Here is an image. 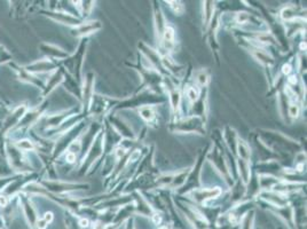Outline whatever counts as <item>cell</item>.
I'll list each match as a JSON object with an SVG mask.
<instances>
[{
  "mask_svg": "<svg viewBox=\"0 0 307 229\" xmlns=\"http://www.w3.org/2000/svg\"><path fill=\"white\" fill-rule=\"evenodd\" d=\"M163 36H164V41L166 44H172L174 40V29L170 25H165L163 29Z\"/></svg>",
  "mask_w": 307,
  "mask_h": 229,
  "instance_id": "cell-1",
  "label": "cell"
},
{
  "mask_svg": "<svg viewBox=\"0 0 307 229\" xmlns=\"http://www.w3.org/2000/svg\"><path fill=\"white\" fill-rule=\"evenodd\" d=\"M167 4H169L170 7L173 9V12H174L175 14H178V15H181V14L185 12V7H183L182 3H180V1H169Z\"/></svg>",
  "mask_w": 307,
  "mask_h": 229,
  "instance_id": "cell-2",
  "label": "cell"
},
{
  "mask_svg": "<svg viewBox=\"0 0 307 229\" xmlns=\"http://www.w3.org/2000/svg\"><path fill=\"white\" fill-rule=\"evenodd\" d=\"M239 154H240L241 158H243V159L249 158V149H248V145L245 143H243V141H241L239 143Z\"/></svg>",
  "mask_w": 307,
  "mask_h": 229,
  "instance_id": "cell-3",
  "label": "cell"
},
{
  "mask_svg": "<svg viewBox=\"0 0 307 229\" xmlns=\"http://www.w3.org/2000/svg\"><path fill=\"white\" fill-rule=\"evenodd\" d=\"M141 116H142V118H144L146 120H151L154 117H155V114H154V111H152V109L151 108H143V109H141Z\"/></svg>",
  "mask_w": 307,
  "mask_h": 229,
  "instance_id": "cell-4",
  "label": "cell"
},
{
  "mask_svg": "<svg viewBox=\"0 0 307 229\" xmlns=\"http://www.w3.org/2000/svg\"><path fill=\"white\" fill-rule=\"evenodd\" d=\"M187 95H188L190 101H196L199 96V91L196 87H189L187 91Z\"/></svg>",
  "mask_w": 307,
  "mask_h": 229,
  "instance_id": "cell-5",
  "label": "cell"
},
{
  "mask_svg": "<svg viewBox=\"0 0 307 229\" xmlns=\"http://www.w3.org/2000/svg\"><path fill=\"white\" fill-rule=\"evenodd\" d=\"M236 21H237L239 23H241V24L248 22V21H249V15H248V13H244V12L239 13L237 16H236Z\"/></svg>",
  "mask_w": 307,
  "mask_h": 229,
  "instance_id": "cell-6",
  "label": "cell"
},
{
  "mask_svg": "<svg viewBox=\"0 0 307 229\" xmlns=\"http://www.w3.org/2000/svg\"><path fill=\"white\" fill-rule=\"evenodd\" d=\"M289 115L291 117H293V118L298 117V115H299V108H298L297 104H291L290 106V108H289Z\"/></svg>",
  "mask_w": 307,
  "mask_h": 229,
  "instance_id": "cell-7",
  "label": "cell"
},
{
  "mask_svg": "<svg viewBox=\"0 0 307 229\" xmlns=\"http://www.w3.org/2000/svg\"><path fill=\"white\" fill-rule=\"evenodd\" d=\"M198 82H199V84H201V85L206 84V82H207V77H206V74H204V73L199 74V76H198Z\"/></svg>",
  "mask_w": 307,
  "mask_h": 229,
  "instance_id": "cell-8",
  "label": "cell"
},
{
  "mask_svg": "<svg viewBox=\"0 0 307 229\" xmlns=\"http://www.w3.org/2000/svg\"><path fill=\"white\" fill-rule=\"evenodd\" d=\"M47 223H49V222H52V220H53V213L52 212H47L45 215H44V218H43Z\"/></svg>",
  "mask_w": 307,
  "mask_h": 229,
  "instance_id": "cell-9",
  "label": "cell"
},
{
  "mask_svg": "<svg viewBox=\"0 0 307 229\" xmlns=\"http://www.w3.org/2000/svg\"><path fill=\"white\" fill-rule=\"evenodd\" d=\"M139 157H140V151H139V150H135V151L133 152V154L130 156V161L134 162V161H136Z\"/></svg>",
  "mask_w": 307,
  "mask_h": 229,
  "instance_id": "cell-10",
  "label": "cell"
},
{
  "mask_svg": "<svg viewBox=\"0 0 307 229\" xmlns=\"http://www.w3.org/2000/svg\"><path fill=\"white\" fill-rule=\"evenodd\" d=\"M23 143H20V147L22 149H31L32 148V144L29 142V141H22Z\"/></svg>",
  "mask_w": 307,
  "mask_h": 229,
  "instance_id": "cell-11",
  "label": "cell"
},
{
  "mask_svg": "<svg viewBox=\"0 0 307 229\" xmlns=\"http://www.w3.org/2000/svg\"><path fill=\"white\" fill-rule=\"evenodd\" d=\"M37 224H38V228L39 229H45L46 228V226L48 224L44 219H40V220H38V222H37Z\"/></svg>",
  "mask_w": 307,
  "mask_h": 229,
  "instance_id": "cell-12",
  "label": "cell"
},
{
  "mask_svg": "<svg viewBox=\"0 0 307 229\" xmlns=\"http://www.w3.org/2000/svg\"><path fill=\"white\" fill-rule=\"evenodd\" d=\"M66 161L69 163H73L76 161V155L73 154V152H69V154L66 155Z\"/></svg>",
  "mask_w": 307,
  "mask_h": 229,
  "instance_id": "cell-13",
  "label": "cell"
},
{
  "mask_svg": "<svg viewBox=\"0 0 307 229\" xmlns=\"http://www.w3.org/2000/svg\"><path fill=\"white\" fill-rule=\"evenodd\" d=\"M283 73H285V74H288V73H290V71H291V66L289 65V64H284L283 65Z\"/></svg>",
  "mask_w": 307,
  "mask_h": 229,
  "instance_id": "cell-14",
  "label": "cell"
},
{
  "mask_svg": "<svg viewBox=\"0 0 307 229\" xmlns=\"http://www.w3.org/2000/svg\"><path fill=\"white\" fill-rule=\"evenodd\" d=\"M79 224L82 226V227H88V220L87 219H82L80 221H79Z\"/></svg>",
  "mask_w": 307,
  "mask_h": 229,
  "instance_id": "cell-15",
  "label": "cell"
},
{
  "mask_svg": "<svg viewBox=\"0 0 307 229\" xmlns=\"http://www.w3.org/2000/svg\"><path fill=\"white\" fill-rule=\"evenodd\" d=\"M6 204H7V199H6V197L0 196V206H6Z\"/></svg>",
  "mask_w": 307,
  "mask_h": 229,
  "instance_id": "cell-16",
  "label": "cell"
},
{
  "mask_svg": "<svg viewBox=\"0 0 307 229\" xmlns=\"http://www.w3.org/2000/svg\"><path fill=\"white\" fill-rule=\"evenodd\" d=\"M154 222L158 224V223L161 222V216H159V215H157V214H156V215H154Z\"/></svg>",
  "mask_w": 307,
  "mask_h": 229,
  "instance_id": "cell-17",
  "label": "cell"
},
{
  "mask_svg": "<svg viewBox=\"0 0 307 229\" xmlns=\"http://www.w3.org/2000/svg\"><path fill=\"white\" fill-rule=\"evenodd\" d=\"M159 229H167V228H166V227H161Z\"/></svg>",
  "mask_w": 307,
  "mask_h": 229,
  "instance_id": "cell-18",
  "label": "cell"
}]
</instances>
